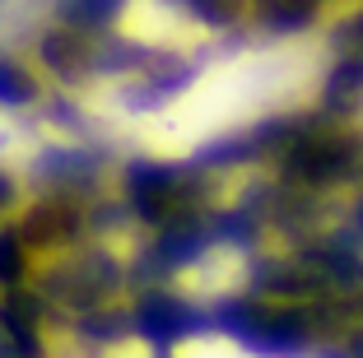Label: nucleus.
<instances>
[{
    "mask_svg": "<svg viewBox=\"0 0 363 358\" xmlns=\"http://www.w3.org/2000/svg\"><path fill=\"white\" fill-rule=\"evenodd\" d=\"M321 79V56L312 47H270V52L233 56L219 70L201 74L182 98L140 126V140L154 154H186L201 140L228 135L233 126H247L275 107L303 103Z\"/></svg>",
    "mask_w": 363,
    "mask_h": 358,
    "instance_id": "1",
    "label": "nucleus"
},
{
    "mask_svg": "<svg viewBox=\"0 0 363 358\" xmlns=\"http://www.w3.org/2000/svg\"><path fill=\"white\" fill-rule=\"evenodd\" d=\"M182 289H186V293L191 298H219V293H233L238 284H242V261H238L233 252H214L210 261H196L191 270L182 274L177 279Z\"/></svg>",
    "mask_w": 363,
    "mask_h": 358,
    "instance_id": "2",
    "label": "nucleus"
},
{
    "mask_svg": "<svg viewBox=\"0 0 363 358\" xmlns=\"http://www.w3.org/2000/svg\"><path fill=\"white\" fill-rule=\"evenodd\" d=\"M172 358H261L242 349L233 335H186L172 345Z\"/></svg>",
    "mask_w": 363,
    "mask_h": 358,
    "instance_id": "3",
    "label": "nucleus"
}]
</instances>
